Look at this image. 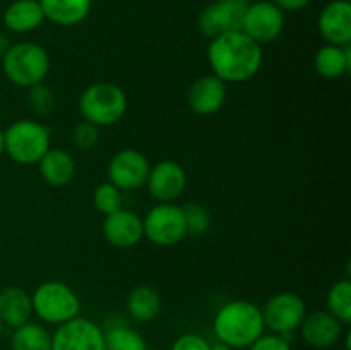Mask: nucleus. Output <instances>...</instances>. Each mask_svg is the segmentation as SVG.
Segmentation results:
<instances>
[{
  "mask_svg": "<svg viewBox=\"0 0 351 350\" xmlns=\"http://www.w3.org/2000/svg\"><path fill=\"white\" fill-rule=\"evenodd\" d=\"M101 230L110 246L117 249H129L137 246L144 237L143 216L130 209L120 208L110 215H105Z\"/></svg>",
  "mask_w": 351,
  "mask_h": 350,
  "instance_id": "14",
  "label": "nucleus"
},
{
  "mask_svg": "<svg viewBox=\"0 0 351 350\" xmlns=\"http://www.w3.org/2000/svg\"><path fill=\"white\" fill-rule=\"evenodd\" d=\"M27 105L31 112L38 117H45L53 112L55 95L51 88H48L45 82L27 88Z\"/></svg>",
  "mask_w": 351,
  "mask_h": 350,
  "instance_id": "28",
  "label": "nucleus"
},
{
  "mask_svg": "<svg viewBox=\"0 0 351 350\" xmlns=\"http://www.w3.org/2000/svg\"><path fill=\"white\" fill-rule=\"evenodd\" d=\"M226 84L215 74L201 75L187 89V105L197 115H215L225 106Z\"/></svg>",
  "mask_w": 351,
  "mask_h": 350,
  "instance_id": "15",
  "label": "nucleus"
},
{
  "mask_svg": "<svg viewBox=\"0 0 351 350\" xmlns=\"http://www.w3.org/2000/svg\"><path fill=\"white\" fill-rule=\"evenodd\" d=\"M211 350H232V347H228L226 345V343H223V342H215V343H211Z\"/></svg>",
  "mask_w": 351,
  "mask_h": 350,
  "instance_id": "35",
  "label": "nucleus"
},
{
  "mask_svg": "<svg viewBox=\"0 0 351 350\" xmlns=\"http://www.w3.org/2000/svg\"><path fill=\"white\" fill-rule=\"evenodd\" d=\"M127 312L136 321H153L161 312V297L151 285H139L127 297Z\"/></svg>",
  "mask_w": 351,
  "mask_h": 350,
  "instance_id": "23",
  "label": "nucleus"
},
{
  "mask_svg": "<svg viewBox=\"0 0 351 350\" xmlns=\"http://www.w3.org/2000/svg\"><path fill=\"white\" fill-rule=\"evenodd\" d=\"M10 45H12V43L9 41V36H7L5 33H2V31H0V60H2V57L5 55V51L9 50Z\"/></svg>",
  "mask_w": 351,
  "mask_h": 350,
  "instance_id": "34",
  "label": "nucleus"
},
{
  "mask_svg": "<svg viewBox=\"0 0 351 350\" xmlns=\"http://www.w3.org/2000/svg\"><path fill=\"white\" fill-rule=\"evenodd\" d=\"M10 347L12 350H51V335L40 323L27 321L14 329Z\"/></svg>",
  "mask_w": 351,
  "mask_h": 350,
  "instance_id": "24",
  "label": "nucleus"
},
{
  "mask_svg": "<svg viewBox=\"0 0 351 350\" xmlns=\"http://www.w3.org/2000/svg\"><path fill=\"white\" fill-rule=\"evenodd\" d=\"M149 160L141 151L125 148L120 150L108 161V182H112L120 191H137L146 185L149 175Z\"/></svg>",
  "mask_w": 351,
  "mask_h": 350,
  "instance_id": "12",
  "label": "nucleus"
},
{
  "mask_svg": "<svg viewBox=\"0 0 351 350\" xmlns=\"http://www.w3.org/2000/svg\"><path fill=\"white\" fill-rule=\"evenodd\" d=\"M263 47L243 31H232L211 40L208 62L213 74L225 84H237L256 78L263 67Z\"/></svg>",
  "mask_w": 351,
  "mask_h": 350,
  "instance_id": "1",
  "label": "nucleus"
},
{
  "mask_svg": "<svg viewBox=\"0 0 351 350\" xmlns=\"http://www.w3.org/2000/svg\"><path fill=\"white\" fill-rule=\"evenodd\" d=\"M328 312L343 326L351 323V281L339 280L328 292Z\"/></svg>",
  "mask_w": 351,
  "mask_h": 350,
  "instance_id": "26",
  "label": "nucleus"
},
{
  "mask_svg": "<svg viewBox=\"0 0 351 350\" xmlns=\"http://www.w3.org/2000/svg\"><path fill=\"white\" fill-rule=\"evenodd\" d=\"M315 71L324 79H339L351 71V47L328 45L321 47L314 57Z\"/></svg>",
  "mask_w": 351,
  "mask_h": 350,
  "instance_id": "22",
  "label": "nucleus"
},
{
  "mask_svg": "<svg viewBox=\"0 0 351 350\" xmlns=\"http://www.w3.org/2000/svg\"><path fill=\"white\" fill-rule=\"evenodd\" d=\"M146 187L158 202H173L187 189V172L178 161L161 160L149 168Z\"/></svg>",
  "mask_w": 351,
  "mask_h": 350,
  "instance_id": "13",
  "label": "nucleus"
},
{
  "mask_svg": "<svg viewBox=\"0 0 351 350\" xmlns=\"http://www.w3.org/2000/svg\"><path fill=\"white\" fill-rule=\"evenodd\" d=\"M261 311H263L264 326L278 335H293L307 314L304 299L295 292L274 294Z\"/></svg>",
  "mask_w": 351,
  "mask_h": 350,
  "instance_id": "8",
  "label": "nucleus"
},
{
  "mask_svg": "<svg viewBox=\"0 0 351 350\" xmlns=\"http://www.w3.org/2000/svg\"><path fill=\"white\" fill-rule=\"evenodd\" d=\"M143 232L154 246H177L187 237L184 208L173 202H158L143 216Z\"/></svg>",
  "mask_w": 351,
  "mask_h": 350,
  "instance_id": "7",
  "label": "nucleus"
},
{
  "mask_svg": "<svg viewBox=\"0 0 351 350\" xmlns=\"http://www.w3.org/2000/svg\"><path fill=\"white\" fill-rule=\"evenodd\" d=\"M105 331V350H147L146 340L127 325H112Z\"/></svg>",
  "mask_w": 351,
  "mask_h": 350,
  "instance_id": "25",
  "label": "nucleus"
},
{
  "mask_svg": "<svg viewBox=\"0 0 351 350\" xmlns=\"http://www.w3.org/2000/svg\"><path fill=\"white\" fill-rule=\"evenodd\" d=\"M185 215V223H187V233L192 235H202L211 226V215L204 206L197 202H187L182 206Z\"/></svg>",
  "mask_w": 351,
  "mask_h": 350,
  "instance_id": "29",
  "label": "nucleus"
},
{
  "mask_svg": "<svg viewBox=\"0 0 351 350\" xmlns=\"http://www.w3.org/2000/svg\"><path fill=\"white\" fill-rule=\"evenodd\" d=\"M263 311L250 301L237 299L218 309L213 319V331L219 342L232 349L250 347L264 333Z\"/></svg>",
  "mask_w": 351,
  "mask_h": 350,
  "instance_id": "2",
  "label": "nucleus"
},
{
  "mask_svg": "<svg viewBox=\"0 0 351 350\" xmlns=\"http://www.w3.org/2000/svg\"><path fill=\"white\" fill-rule=\"evenodd\" d=\"M33 312L47 325H64L77 318L81 299L72 287L58 280L43 281L31 295Z\"/></svg>",
  "mask_w": 351,
  "mask_h": 350,
  "instance_id": "5",
  "label": "nucleus"
},
{
  "mask_svg": "<svg viewBox=\"0 0 351 350\" xmlns=\"http://www.w3.org/2000/svg\"><path fill=\"white\" fill-rule=\"evenodd\" d=\"M50 129L33 119H19L3 130L5 154L19 165H36L50 150Z\"/></svg>",
  "mask_w": 351,
  "mask_h": 350,
  "instance_id": "6",
  "label": "nucleus"
},
{
  "mask_svg": "<svg viewBox=\"0 0 351 350\" xmlns=\"http://www.w3.org/2000/svg\"><path fill=\"white\" fill-rule=\"evenodd\" d=\"M317 30L328 45L346 47L351 43V2L332 0L321 10Z\"/></svg>",
  "mask_w": 351,
  "mask_h": 350,
  "instance_id": "16",
  "label": "nucleus"
},
{
  "mask_svg": "<svg viewBox=\"0 0 351 350\" xmlns=\"http://www.w3.org/2000/svg\"><path fill=\"white\" fill-rule=\"evenodd\" d=\"M77 106L82 120L96 127H110L125 115L127 95L115 82H93L81 93Z\"/></svg>",
  "mask_w": 351,
  "mask_h": 350,
  "instance_id": "4",
  "label": "nucleus"
},
{
  "mask_svg": "<svg viewBox=\"0 0 351 350\" xmlns=\"http://www.w3.org/2000/svg\"><path fill=\"white\" fill-rule=\"evenodd\" d=\"M302 340L312 349H329L343 333V325L328 311H315L305 314L300 325Z\"/></svg>",
  "mask_w": 351,
  "mask_h": 350,
  "instance_id": "17",
  "label": "nucleus"
},
{
  "mask_svg": "<svg viewBox=\"0 0 351 350\" xmlns=\"http://www.w3.org/2000/svg\"><path fill=\"white\" fill-rule=\"evenodd\" d=\"M170 350H211V343L197 333H185L175 340Z\"/></svg>",
  "mask_w": 351,
  "mask_h": 350,
  "instance_id": "32",
  "label": "nucleus"
},
{
  "mask_svg": "<svg viewBox=\"0 0 351 350\" xmlns=\"http://www.w3.org/2000/svg\"><path fill=\"white\" fill-rule=\"evenodd\" d=\"M250 350H291V342H288L283 335L278 333H267V335H261L252 345L249 347Z\"/></svg>",
  "mask_w": 351,
  "mask_h": 350,
  "instance_id": "31",
  "label": "nucleus"
},
{
  "mask_svg": "<svg viewBox=\"0 0 351 350\" xmlns=\"http://www.w3.org/2000/svg\"><path fill=\"white\" fill-rule=\"evenodd\" d=\"M45 19L57 26L72 27L81 24L89 16L93 0H38Z\"/></svg>",
  "mask_w": 351,
  "mask_h": 350,
  "instance_id": "21",
  "label": "nucleus"
},
{
  "mask_svg": "<svg viewBox=\"0 0 351 350\" xmlns=\"http://www.w3.org/2000/svg\"><path fill=\"white\" fill-rule=\"evenodd\" d=\"M247 5H249L247 0H216L209 3L199 14V31L209 40H215L232 31H242Z\"/></svg>",
  "mask_w": 351,
  "mask_h": 350,
  "instance_id": "9",
  "label": "nucleus"
},
{
  "mask_svg": "<svg viewBox=\"0 0 351 350\" xmlns=\"http://www.w3.org/2000/svg\"><path fill=\"white\" fill-rule=\"evenodd\" d=\"M36 165L41 178L51 187H64L75 175L74 158L60 148H50Z\"/></svg>",
  "mask_w": 351,
  "mask_h": 350,
  "instance_id": "20",
  "label": "nucleus"
},
{
  "mask_svg": "<svg viewBox=\"0 0 351 350\" xmlns=\"http://www.w3.org/2000/svg\"><path fill=\"white\" fill-rule=\"evenodd\" d=\"M99 139V127H96L95 124L86 122L81 120L79 124H75L74 129H72V144H74L77 150L88 151L98 144Z\"/></svg>",
  "mask_w": 351,
  "mask_h": 350,
  "instance_id": "30",
  "label": "nucleus"
},
{
  "mask_svg": "<svg viewBox=\"0 0 351 350\" xmlns=\"http://www.w3.org/2000/svg\"><path fill=\"white\" fill-rule=\"evenodd\" d=\"M2 333H3V323L0 321V338H2Z\"/></svg>",
  "mask_w": 351,
  "mask_h": 350,
  "instance_id": "37",
  "label": "nucleus"
},
{
  "mask_svg": "<svg viewBox=\"0 0 351 350\" xmlns=\"http://www.w3.org/2000/svg\"><path fill=\"white\" fill-rule=\"evenodd\" d=\"M348 2H351V0H348Z\"/></svg>",
  "mask_w": 351,
  "mask_h": 350,
  "instance_id": "38",
  "label": "nucleus"
},
{
  "mask_svg": "<svg viewBox=\"0 0 351 350\" xmlns=\"http://www.w3.org/2000/svg\"><path fill=\"white\" fill-rule=\"evenodd\" d=\"M2 72L17 88L41 84L50 72V55L34 41H19L10 45L2 57Z\"/></svg>",
  "mask_w": 351,
  "mask_h": 350,
  "instance_id": "3",
  "label": "nucleus"
},
{
  "mask_svg": "<svg viewBox=\"0 0 351 350\" xmlns=\"http://www.w3.org/2000/svg\"><path fill=\"white\" fill-rule=\"evenodd\" d=\"M283 12H297L305 9L311 3V0H273Z\"/></svg>",
  "mask_w": 351,
  "mask_h": 350,
  "instance_id": "33",
  "label": "nucleus"
},
{
  "mask_svg": "<svg viewBox=\"0 0 351 350\" xmlns=\"http://www.w3.org/2000/svg\"><path fill=\"white\" fill-rule=\"evenodd\" d=\"M51 350H105V331L91 319L77 316L57 326Z\"/></svg>",
  "mask_w": 351,
  "mask_h": 350,
  "instance_id": "11",
  "label": "nucleus"
},
{
  "mask_svg": "<svg viewBox=\"0 0 351 350\" xmlns=\"http://www.w3.org/2000/svg\"><path fill=\"white\" fill-rule=\"evenodd\" d=\"M285 30V12L273 0H259L247 5L242 31L261 47L271 43Z\"/></svg>",
  "mask_w": 351,
  "mask_h": 350,
  "instance_id": "10",
  "label": "nucleus"
},
{
  "mask_svg": "<svg viewBox=\"0 0 351 350\" xmlns=\"http://www.w3.org/2000/svg\"><path fill=\"white\" fill-rule=\"evenodd\" d=\"M93 205L99 213L110 215L122 208V191L112 182H101L93 192Z\"/></svg>",
  "mask_w": 351,
  "mask_h": 350,
  "instance_id": "27",
  "label": "nucleus"
},
{
  "mask_svg": "<svg viewBox=\"0 0 351 350\" xmlns=\"http://www.w3.org/2000/svg\"><path fill=\"white\" fill-rule=\"evenodd\" d=\"M3 26L17 34H26L43 24L45 14L38 0H14L3 10Z\"/></svg>",
  "mask_w": 351,
  "mask_h": 350,
  "instance_id": "19",
  "label": "nucleus"
},
{
  "mask_svg": "<svg viewBox=\"0 0 351 350\" xmlns=\"http://www.w3.org/2000/svg\"><path fill=\"white\" fill-rule=\"evenodd\" d=\"M5 153V141H3V130H0V156Z\"/></svg>",
  "mask_w": 351,
  "mask_h": 350,
  "instance_id": "36",
  "label": "nucleus"
},
{
  "mask_svg": "<svg viewBox=\"0 0 351 350\" xmlns=\"http://www.w3.org/2000/svg\"><path fill=\"white\" fill-rule=\"evenodd\" d=\"M33 314L31 295L17 285H9L0 290V321L3 326L19 328L29 321Z\"/></svg>",
  "mask_w": 351,
  "mask_h": 350,
  "instance_id": "18",
  "label": "nucleus"
}]
</instances>
